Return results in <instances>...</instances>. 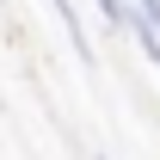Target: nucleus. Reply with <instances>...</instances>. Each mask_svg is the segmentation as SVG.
I'll use <instances>...</instances> for the list:
<instances>
[{"instance_id":"nucleus-1","label":"nucleus","mask_w":160,"mask_h":160,"mask_svg":"<svg viewBox=\"0 0 160 160\" xmlns=\"http://www.w3.org/2000/svg\"><path fill=\"white\" fill-rule=\"evenodd\" d=\"M49 6H56V12H62V31L74 37V56H92V43H86V31H80V12H74V6H68V0H49Z\"/></svg>"},{"instance_id":"nucleus-2","label":"nucleus","mask_w":160,"mask_h":160,"mask_svg":"<svg viewBox=\"0 0 160 160\" xmlns=\"http://www.w3.org/2000/svg\"><path fill=\"white\" fill-rule=\"evenodd\" d=\"M136 12H142V19H148V25L160 31V0H136Z\"/></svg>"}]
</instances>
